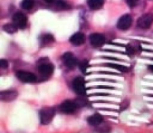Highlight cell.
<instances>
[{
    "label": "cell",
    "instance_id": "1",
    "mask_svg": "<svg viewBox=\"0 0 153 133\" xmlns=\"http://www.w3.org/2000/svg\"><path fill=\"white\" fill-rule=\"evenodd\" d=\"M55 115V109L52 107H44L40 111V123L43 125L49 124Z\"/></svg>",
    "mask_w": 153,
    "mask_h": 133
},
{
    "label": "cell",
    "instance_id": "2",
    "mask_svg": "<svg viewBox=\"0 0 153 133\" xmlns=\"http://www.w3.org/2000/svg\"><path fill=\"white\" fill-rule=\"evenodd\" d=\"M73 87L76 94L79 95H85L87 88L85 87V80L82 76H78L73 80Z\"/></svg>",
    "mask_w": 153,
    "mask_h": 133
},
{
    "label": "cell",
    "instance_id": "3",
    "mask_svg": "<svg viewBox=\"0 0 153 133\" xmlns=\"http://www.w3.org/2000/svg\"><path fill=\"white\" fill-rule=\"evenodd\" d=\"M153 23V14L150 13L142 15L137 21V25L139 28L146 29L151 27Z\"/></svg>",
    "mask_w": 153,
    "mask_h": 133
},
{
    "label": "cell",
    "instance_id": "4",
    "mask_svg": "<svg viewBox=\"0 0 153 133\" xmlns=\"http://www.w3.org/2000/svg\"><path fill=\"white\" fill-rule=\"evenodd\" d=\"M27 22H28V18L24 13L17 12L13 16V23L18 28L23 29L26 26Z\"/></svg>",
    "mask_w": 153,
    "mask_h": 133
},
{
    "label": "cell",
    "instance_id": "5",
    "mask_svg": "<svg viewBox=\"0 0 153 133\" xmlns=\"http://www.w3.org/2000/svg\"><path fill=\"white\" fill-rule=\"evenodd\" d=\"M132 22V17L129 14H125L121 16L118 20L117 28L122 31H126L131 27Z\"/></svg>",
    "mask_w": 153,
    "mask_h": 133
},
{
    "label": "cell",
    "instance_id": "6",
    "mask_svg": "<svg viewBox=\"0 0 153 133\" xmlns=\"http://www.w3.org/2000/svg\"><path fill=\"white\" fill-rule=\"evenodd\" d=\"M16 77L18 79L22 82H34L37 81V77L35 75L30 72L24 71V70H19L16 73Z\"/></svg>",
    "mask_w": 153,
    "mask_h": 133
},
{
    "label": "cell",
    "instance_id": "7",
    "mask_svg": "<svg viewBox=\"0 0 153 133\" xmlns=\"http://www.w3.org/2000/svg\"><path fill=\"white\" fill-rule=\"evenodd\" d=\"M62 59L66 67H67L70 69L75 68L78 64L77 59H76V57L71 52H66V53H64L62 57Z\"/></svg>",
    "mask_w": 153,
    "mask_h": 133
},
{
    "label": "cell",
    "instance_id": "8",
    "mask_svg": "<svg viewBox=\"0 0 153 133\" xmlns=\"http://www.w3.org/2000/svg\"><path fill=\"white\" fill-rule=\"evenodd\" d=\"M77 105L76 102L71 100H66L60 106V110L65 114H72L77 108Z\"/></svg>",
    "mask_w": 153,
    "mask_h": 133
},
{
    "label": "cell",
    "instance_id": "9",
    "mask_svg": "<svg viewBox=\"0 0 153 133\" xmlns=\"http://www.w3.org/2000/svg\"><path fill=\"white\" fill-rule=\"evenodd\" d=\"M38 71L41 76L49 77L53 73L54 66L49 63H43L39 66Z\"/></svg>",
    "mask_w": 153,
    "mask_h": 133
},
{
    "label": "cell",
    "instance_id": "10",
    "mask_svg": "<svg viewBox=\"0 0 153 133\" xmlns=\"http://www.w3.org/2000/svg\"><path fill=\"white\" fill-rule=\"evenodd\" d=\"M105 41V38L104 35L101 34L94 33L90 36V42H91V45L94 47L102 46L104 44Z\"/></svg>",
    "mask_w": 153,
    "mask_h": 133
},
{
    "label": "cell",
    "instance_id": "11",
    "mask_svg": "<svg viewBox=\"0 0 153 133\" xmlns=\"http://www.w3.org/2000/svg\"><path fill=\"white\" fill-rule=\"evenodd\" d=\"M18 94L14 90H8V91H1L0 93V99L1 101L10 102L15 100L17 97Z\"/></svg>",
    "mask_w": 153,
    "mask_h": 133
},
{
    "label": "cell",
    "instance_id": "12",
    "mask_svg": "<svg viewBox=\"0 0 153 133\" xmlns=\"http://www.w3.org/2000/svg\"><path fill=\"white\" fill-rule=\"evenodd\" d=\"M70 41L73 44L76 45V46H80L85 43V35L83 33L78 32L73 34L70 39Z\"/></svg>",
    "mask_w": 153,
    "mask_h": 133
},
{
    "label": "cell",
    "instance_id": "13",
    "mask_svg": "<svg viewBox=\"0 0 153 133\" xmlns=\"http://www.w3.org/2000/svg\"><path fill=\"white\" fill-rule=\"evenodd\" d=\"M103 121V117L100 114L97 113L91 115L88 118V122L91 126H97Z\"/></svg>",
    "mask_w": 153,
    "mask_h": 133
},
{
    "label": "cell",
    "instance_id": "14",
    "mask_svg": "<svg viewBox=\"0 0 153 133\" xmlns=\"http://www.w3.org/2000/svg\"><path fill=\"white\" fill-rule=\"evenodd\" d=\"M104 0H88V4L92 10H98L102 7Z\"/></svg>",
    "mask_w": 153,
    "mask_h": 133
},
{
    "label": "cell",
    "instance_id": "15",
    "mask_svg": "<svg viewBox=\"0 0 153 133\" xmlns=\"http://www.w3.org/2000/svg\"><path fill=\"white\" fill-rule=\"evenodd\" d=\"M17 27L14 25L13 23H8L6 24L3 26V29L4 31L9 33V34H13L17 31Z\"/></svg>",
    "mask_w": 153,
    "mask_h": 133
},
{
    "label": "cell",
    "instance_id": "16",
    "mask_svg": "<svg viewBox=\"0 0 153 133\" xmlns=\"http://www.w3.org/2000/svg\"><path fill=\"white\" fill-rule=\"evenodd\" d=\"M34 4V0H22L21 2V7L24 10H30Z\"/></svg>",
    "mask_w": 153,
    "mask_h": 133
},
{
    "label": "cell",
    "instance_id": "17",
    "mask_svg": "<svg viewBox=\"0 0 153 133\" xmlns=\"http://www.w3.org/2000/svg\"><path fill=\"white\" fill-rule=\"evenodd\" d=\"M54 40H55V38L53 37V36H52V34H47L43 35L41 42L43 45H46L49 44V43H52V42H54Z\"/></svg>",
    "mask_w": 153,
    "mask_h": 133
},
{
    "label": "cell",
    "instance_id": "18",
    "mask_svg": "<svg viewBox=\"0 0 153 133\" xmlns=\"http://www.w3.org/2000/svg\"><path fill=\"white\" fill-rule=\"evenodd\" d=\"M105 66H107V67H111V68L116 69V70H119V71H121V72H126L127 70H128L126 67H124V66L123 65H120V64H110V63H108V64H105Z\"/></svg>",
    "mask_w": 153,
    "mask_h": 133
},
{
    "label": "cell",
    "instance_id": "19",
    "mask_svg": "<svg viewBox=\"0 0 153 133\" xmlns=\"http://www.w3.org/2000/svg\"><path fill=\"white\" fill-rule=\"evenodd\" d=\"M79 68L82 70L83 73H85L87 70V69L89 67V63H88V60H83V61H81L79 64Z\"/></svg>",
    "mask_w": 153,
    "mask_h": 133
},
{
    "label": "cell",
    "instance_id": "20",
    "mask_svg": "<svg viewBox=\"0 0 153 133\" xmlns=\"http://www.w3.org/2000/svg\"><path fill=\"white\" fill-rule=\"evenodd\" d=\"M56 5L60 9H67L69 8V5L64 0H57Z\"/></svg>",
    "mask_w": 153,
    "mask_h": 133
},
{
    "label": "cell",
    "instance_id": "21",
    "mask_svg": "<svg viewBox=\"0 0 153 133\" xmlns=\"http://www.w3.org/2000/svg\"><path fill=\"white\" fill-rule=\"evenodd\" d=\"M138 1L139 0H127V3L130 7H135Z\"/></svg>",
    "mask_w": 153,
    "mask_h": 133
},
{
    "label": "cell",
    "instance_id": "22",
    "mask_svg": "<svg viewBox=\"0 0 153 133\" xmlns=\"http://www.w3.org/2000/svg\"><path fill=\"white\" fill-rule=\"evenodd\" d=\"M0 66H1V68L3 69L7 68V67H8V62H7L6 60L1 59V61H0Z\"/></svg>",
    "mask_w": 153,
    "mask_h": 133
},
{
    "label": "cell",
    "instance_id": "23",
    "mask_svg": "<svg viewBox=\"0 0 153 133\" xmlns=\"http://www.w3.org/2000/svg\"><path fill=\"white\" fill-rule=\"evenodd\" d=\"M44 1H46V2H48V3H52V2H53L54 0H44Z\"/></svg>",
    "mask_w": 153,
    "mask_h": 133
},
{
    "label": "cell",
    "instance_id": "24",
    "mask_svg": "<svg viewBox=\"0 0 153 133\" xmlns=\"http://www.w3.org/2000/svg\"><path fill=\"white\" fill-rule=\"evenodd\" d=\"M149 68L150 69V70H152V71H153V65H151V66H149Z\"/></svg>",
    "mask_w": 153,
    "mask_h": 133
}]
</instances>
